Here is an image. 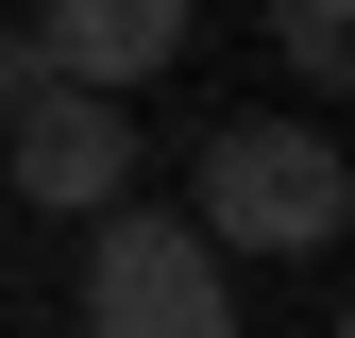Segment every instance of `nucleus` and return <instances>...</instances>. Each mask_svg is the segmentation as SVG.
I'll return each instance as SVG.
<instances>
[{"instance_id":"nucleus-1","label":"nucleus","mask_w":355,"mask_h":338,"mask_svg":"<svg viewBox=\"0 0 355 338\" xmlns=\"http://www.w3.org/2000/svg\"><path fill=\"white\" fill-rule=\"evenodd\" d=\"M203 254H271V271H322L355 237V152L322 118H220L203 136Z\"/></svg>"},{"instance_id":"nucleus-4","label":"nucleus","mask_w":355,"mask_h":338,"mask_svg":"<svg viewBox=\"0 0 355 338\" xmlns=\"http://www.w3.org/2000/svg\"><path fill=\"white\" fill-rule=\"evenodd\" d=\"M34 51L68 84H153L187 51V0H34Z\"/></svg>"},{"instance_id":"nucleus-3","label":"nucleus","mask_w":355,"mask_h":338,"mask_svg":"<svg viewBox=\"0 0 355 338\" xmlns=\"http://www.w3.org/2000/svg\"><path fill=\"white\" fill-rule=\"evenodd\" d=\"M85 338H237V254H203V220L102 203L85 220Z\"/></svg>"},{"instance_id":"nucleus-5","label":"nucleus","mask_w":355,"mask_h":338,"mask_svg":"<svg viewBox=\"0 0 355 338\" xmlns=\"http://www.w3.org/2000/svg\"><path fill=\"white\" fill-rule=\"evenodd\" d=\"M271 51H288L304 102H338V84H355V0H271Z\"/></svg>"},{"instance_id":"nucleus-2","label":"nucleus","mask_w":355,"mask_h":338,"mask_svg":"<svg viewBox=\"0 0 355 338\" xmlns=\"http://www.w3.org/2000/svg\"><path fill=\"white\" fill-rule=\"evenodd\" d=\"M0 169L34 220H102V203H136V102L68 84L34 34H0Z\"/></svg>"}]
</instances>
